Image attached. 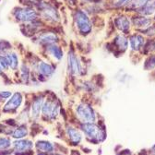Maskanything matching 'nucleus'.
Masks as SVG:
<instances>
[{
    "label": "nucleus",
    "instance_id": "11",
    "mask_svg": "<svg viewBox=\"0 0 155 155\" xmlns=\"http://www.w3.org/2000/svg\"><path fill=\"white\" fill-rule=\"evenodd\" d=\"M67 133H68V136L69 137V140L72 143H74L76 145V144L81 142V135L76 128H74L72 127H67Z\"/></svg>",
    "mask_w": 155,
    "mask_h": 155
},
{
    "label": "nucleus",
    "instance_id": "10",
    "mask_svg": "<svg viewBox=\"0 0 155 155\" xmlns=\"http://www.w3.org/2000/svg\"><path fill=\"white\" fill-rule=\"evenodd\" d=\"M33 146L32 142L31 140H19L14 142V148L18 152H24L30 149H31Z\"/></svg>",
    "mask_w": 155,
    "mask_h": 155
},
{
    "label": "nucleus",
    "instance_id": "22",
    "mask_svg": "<svg viewBox=\"0 0 155 155\" xmlns=\"http://www.w3.org/2000/svg\"><path fill=\"white\" fill-rule=\"evenodd\" d=\"M6 59L8 61V67L12 69H16L18 65V56L15 54H8L6 55Z\"/></svg>",
    "mask_w": 155,
    "mask_h": 155
},
{
    "label": "nucleus",
    "instance_id": "5",
    "mask_svg": "<svg viewBox=\"0 0 155 155\" xmlns=\"http://www.w3.org/2000/svg\"><path fill=\"white\" fill-rule=\"evenodd\" d=\"M15 17L18 21H31L37 18V13L35 10L31 8H18L17 11H15Z\"/></svg>",
    "mask_w": 155,
    "mask_h": 155
},
{
    "label": "nucleus",
    "instance_id": "7",
    "mask_svg": "<svg viewBox=\"0 0 155 155\" xmlns=\"http://www.w3.org/2000/svg\"><path fill=\"white\" fill-rule=\"evenodd\" d=\"M22 103V96L21 93H15L12 95V97L9 99V101L7 103V104L4 107V112H13L18 109V107L21 106Z\"/></svg>",
    "mask_w": 155,
    "mask_h": 155
},
{
    "label": "nucleus",
    "instance_id": "27",
    "mask_svg": "<svg viewBox=\"0 0 155 155\" xmlns=\"http://www.w3.org/2000/svg\"><path fill=\"white\" fill-rule=\"evenodd\" d=\"M21 79L23 80L24 82L28 81L29 80V70L27 68H25V66H23L21 68Z\"/></svg>",
    "mask_w": 155,
    "mask_h": 155
},
{
    "label": "nucleus",
    "instance_id": "15",
    "mask_svg": "<svg viewBox=\"0 0 155 155\" xmlns=\"http://www.w3.org/2000/svg\"><path fill=\"white\" fill-rule=\"evenodd\" d=\"M43 12H44V15L45 17L48 19H52V21H58V14L56 12V10L54 8H53L52 7H49V6H45V8H43Z\"/></svg>",
    "mask_w": 155,
    "mask_h": 155
},
{
    "label": "nucleus",
    "instance_id": "23",
    "mask_svg": "<svg viewBox=\"0 0 155 155\" xmlns=\"http://www.w3.org/2000/svg\"><path fill=\"white\" fill-rule=\"evenodd\" d=\"M149 0H134V1L130 4V6L135 9H140L142 7L146 5V3Z\"/></svg>",
    "mask_w": 155,
    "mask_h": 155
},
{
    "label": "nucleus",
    "instance_id": "6",
    "mask_svg": "<svg viewBox=\"0 0 155 155\" xmlns=\"http://www.w3.org/2000/svg\"><path fill=\"white\" fill-rule=\"evenodd\" d=\"M68 68L73 75H80L81 72V65L79 58L74 54V52H69L68 54Z\"/></svg>",
    "mask_w": 155,
    "mask_h": 155
},
{
    "label": "nucleus",
    "instance_id": "9",
    "mask_svg": "<svg viewBox=\"0 0 155 155\" xmlns=\"http://www.w3.org/2000/svg\"><path fill=\"white\" fill-rule=\"evenodd\" d=\"M129 44H130V47L132 48V50L139 51L140 48H142L144 46L145 40L141 35L134 34L129 39Z\"/></svg>",
    "mask_w": 155,
    "mask_h": 155
},
{
    "label": "nucleus",
    "instance_id": "19",
    "mask_svg": "<svg viewBox=\"0 0 155 155\" xmlns=\"http://www.w3.org/2000/svg\"><path fill=\"white\" fill-rule=\"evenodd\" d=\"M36 148L44 152H52L54 150V146L45 140H40L36 143Z\"/></svg>",
    "mask_w": 155,
    "mask_h": 155
},
{
    "label": "nucleus",
    "instance_id": "25",
    "mask_svg": "<svg viewBox=\"0 0 155 155\" xmlns=\"http://www.w3.org/2000/svg\"><path fill=\"white\" fill-rule=\"evenodd\" d=\"M10 147V140L8 138H0V150H6Z\"/></svg>",
    "mask_w": 155,
    "mask_h": 155
},
{
    "label": "nucleus",
    "instance_id": "32",
    "mask_svg": "<svg viewBox=\"0 0 155 155\" xmlns=\"http://www.w3.org/2000/svg\"><path fill=\"white\" fill-rule=\"evenodd\" d=\"M0 72H1V69H0Z\"/></svg>",
    "mask_w": 155,
    "mask_h": 155
},
{
    "label": "nucleus",
    "instance_id": "12",
    "mask_svg": "<svg viewBox=\"0 0 155 155\" xmlns=\"http://www.w3.org/2000/svg\"><path fill=\"white\" fill-rule=\"evenodd\" d=\"M41 109H43V97H38L33 101L31 105L32 117H38L41 113Z\"/></svg>",
    "mask_w": 155,
    "mask_h": 155
},
{
    "label": "nucleus",
    "instance_id": "21",
    "mask_svg": "<svg viewBox=\"0 0 155 155\" xmlns=\"http://www.w3.org/2000/svg\"><path fill=\"white\" fill-rule=\"evenodd\" d=\"M48 50H49V53L57 60H60L63 57V52L60 47H58L54 45H49Z\"/></svg>",
    "mask_w": 155,
    "mask_h": 155
},
{
    "label": "nucleus",
    "instance_id": "29",
    "mask_svg": "<svg viewBox=\"0 0 155 155\" xmlns=\"http://www.w3.org/2000/svg\"><path fill=\"white\" fill-rule=\"evenodd\" d=\"M143 32H145V34H147V35H154L155 34V25H150V26H149L148 28H146V30L145 31H143Z\"/></svg>",
    "mask_w": 155,
    "mask_h": 155
},
{
    "label": "nucleus",
    "instance_id": "31",
    "mask_svg": "<svg viewBox=\"0 0 155 155\" xmlns=\"http://www.w3.org/2000/svg\"><path fill=\"white\" fill-rule=\"evenodd\" d=\"M154 48H155V45H154Z\"/></svg>",
    "mask_w": 155,
    "mask_h": 155
},
{
    "label": "nucleus",
    "instance_id": "3",
    "mask_svg": "<svg viewBox=\"0 0 155 155\" xmlns=\"http://www.w3.org/2000/svg\"><path fill=\"white\" fill-rule=\"evenodd\" d=\"M77 115L83 123H93L95 121V114L93 109L87 104H81L76 108Z\"/></svg>",
    "mask_w": 155,
    "mask_h": 155
},
{
    "label": "nucleus",
    "instance_id": "30",
    "mask_svg": "<svg viewBox=\"0 0 155 155\" xmlns=\"http://www.w3.org/2000/svg\"><path fill=\"white\" fill-rule=\"evenodd\" d=\"M11 93L9 91H0V100L5 101V99H8V97H10Z\"/></svg>",
    "mask_w": 155,
    "mask_h": 155
},
{
    "label": "nucleus",
    "instance_id": "24",
    "mask_svg": "<svg viewBox=\"0 0 155 155\" xmlns=\"http://www.w3.org/2000/svg\"><path fill=\"white\" fill-rule=\"evenodd\" d=\"M154 67H155V55H151L146 60L145 68L146 69H150V68H153Z\"/></svg>",
    "mask_w": 155,
    "mask_h": 155
},
{
    "label": "nucleus",
    "instance_id": "18",
    "mask_svg": "<svg viewBox=\"0 0 155 155\" xmlns=\"http://www.w3.org/2000/svg\"><path fill=\"white\" fill-rule=\"evenodd\" d=\"M114 45L117 46L118 49H120L121 51H125L127 48L128 45V42H127V39L123 36V35H118L116 36L114 39Z\"/></svg>",
    "mask_w": 155,
    "mask_h": 155
},
{
    "label": "nucleus",
    "instance_id": "20",
    "mask_svg": "<svg viewBox=\"0 0 155 155\" xmlns=\"http://www.w3.org/2000/svg\"><path fill=\"white\" fill-rule=\"evenodd\" d=\"M27 134H28L27 127L24 125H21L12 132V137L14 139H22V138L26 137Z\"/></svg>",
    "mask_w": 155,
    "mask_h": 155
},
{
    "label": "nucleus",
    "instance_id": "8",
    "mask_svg": "<svg viewBox=\"0 0 155 155\" xmlns=\"http://www.w3.org/2000/svg\"><path fill=\"white\" fill-rule=\"evenodd\" d=\"M114 24H115L116 28L125 33L127 32L130 29V21H129L128 18L126 16H123V15L115 18Z\"/></svg>",
    "mask_w": 155,
    "mask_h": 155
},
{
    "label": "nucleus",
    "instance_id": "28",
    "mask_svg": "<svg viewBox=\"0 0 155 155\" xmlns=\"http://www.w3.org/2000/svg\"><path fill=\"white\" fill-rule=\"evenodd\" d=\"M8 68V64L6 59V56H0V69H7Z\"/></svg>",
    "mask_w": 155,
    "mask_h": 155
},
{
    "label": "nucleus",
    "instance_id": "14",
    "mask_svg": "<svg viewBox=\"0 0 155 155\" xmlns=\"http://www.w3.org/2000/svg\"><path fill=\"white\" fill-rule=\"evenodd\" d=\"M133 24L137 28H148L150 26V19L144 16H139L133 18Z\"/></svg>",
    "mask_w": 155,
    "mask_h": 155
},
{
    "label": "nucleus",
    "instance_id": "13",
    "mask_svg": "<svg viewBox=\"0 0 155 155\" xmlns=\"http://www.w3.org/2000/svg\"><path fill=\"white\" fill-rule=\"evenodd\" d=\"M39 40H40V44L51 45L57 41V37L53 32H47V33L42 34L40 38H39Z\"/></svg>",
    "mask_w": 155,
    "mask_h": 155
},
{
    "label": "nucleus",
    "instance_id": "16",
    "mask_svg": "<svg viewBox=\"0 0 155 155\" xmlns=\"http://www.w3.org/2000/svg\"><path fill=\"white\" fill-rule=\"evenodd\" d=\"M38 69H39V72H40L42 75L46 76V77L51 76L54 71V68L50 64H47L45 62H41L40 64H39Z\"/></svg>",
    "mask_w": 155,
    "mask_h": 155
},
{
    "label": "nucleus",
    "instance_id": "26",
    "mask_svg": "<svg viewBox=\"0 0 155 155\" xmlns=\"http://www.w3.org/2000/svg\"><path fill=\"white\" fill-rule=\"evenodd\" d=\"M134 0H115L114 1V7L116 8H121L127 5H130Z\"/></svg>",
    "mask_w": 155,
    "mask_h": 155
},
{
    "label": "nucleus",
    "instance_id": "17",
    "mask_svg": "<svg viewBox=\"0 0 155 155\" xmlns=\"http://www.w3.org/2000/svg\"><path fill=\"white\" fill-rule=\"evenodd\" d=\"M140 13L143 15H151L155 13V0H149L144 7L140 9Z\"/></svg>",
    "mask_w": 155,
    "mask_h": 155
},
{
    "label": "nucleus",
    "instance_id": "2",
    "mask_svg": "<svg viewBox=\"0 0 155 155\" xmlns=\"http://www.w3.org/2000/svg\"><path fill=\"white\" fill-rule=\"evenodd\" d=\"M81 129L88 136L89 138L95 140H104V132L93 123H83L81 125Z\"/></svg>",
    "mask_w": 155,
    "mask_h": 155
},
{
    "label": "nucleus",
    "instance_id": "4",
    "mask_svg": "<svg viewBox=\"0 0 155 155\" xmlns=\"http://www.w3.org/2000/svg\"><path fill=\"white\" fill-rule=\"evenodd\" d=\"M43 114L45 116L48 118H54L55 116L58 114V112H59V104H58L57 101L54 100H47L45 104L43 105Z\"/></svg>",
    "mask_w": 155,
    "mask_h": 155
},
{
    "label": "nucleus",
    "instance_id": "1",
    "mask_svg": "<svg viewBox=\"0 0 155 155\" xmlns=\"http://www.w3.org/2000/svg\"><path fill=\"white\" fill-rule=\"evenodd\" d=\"M75 22L79 29L80 32L82 34H88L91 31V23L89 17L86 13L81 10H78L75 13Z\"/></svg>",
    "mask_w": 155,
    "mask_h": 155
}]
</instances>
